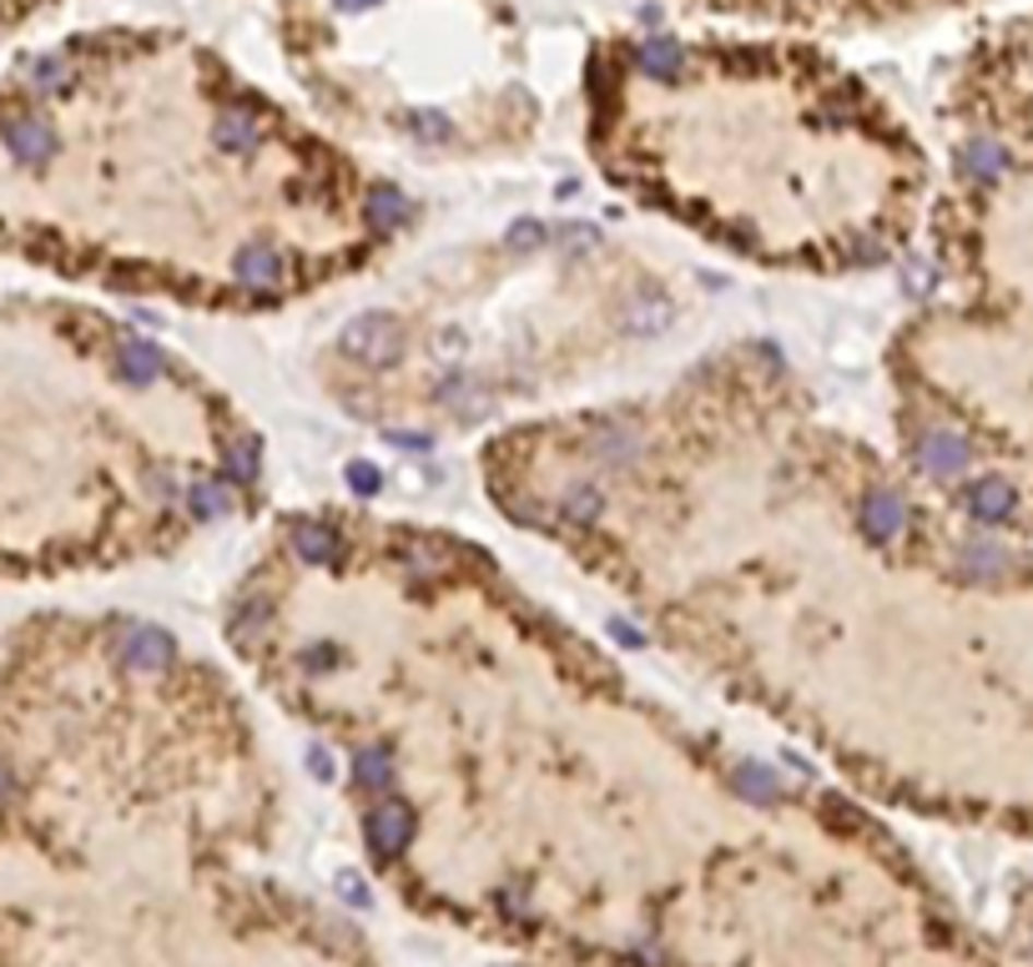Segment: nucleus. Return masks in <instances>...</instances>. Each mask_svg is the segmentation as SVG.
Instances as JSON below:
<instances>
[{
	"mask_svg": "<svg viewBox=\"0 0 1033 967\" xmlns=\"http://www.w3.org/2000/svg\"><path fill=\"white\" fill-rule=\"evenodd\" d=\"M364 832H368V847L379 851V857H393L408 841V832H414V816H408L404 801H383V807L368 811Z\"/></svg>",
	"mask_w": 1033,
	"mask_h": 967,
	"instance_id": "obj_1",
	"label": "nucleus"
},
{
	"mask_svg": "<svg viewBox=\"0 0 1033 967\" xmlns=\"http://www.w3.org/2000/svg\"><path fill=\"white\" fill-rule=\"evenodd\" d=\"M5 146L15 152V162H40V157H51L56 136L40 117H15L5 121Z\"/></svg>",
	"mask_w": 1033,
	"mask_h": 967,
	"instance_id": "obj_2",
	"label": "nucleus"
},
{
	"mask_svg": "<svg viewBox=\"0 0 1033 967\" xmlns=\"http://www.w3.org/2000/svg\"><path fill=\"white\" fill-rule=\"evenodd\" d=\"M963 458H969V449L958 444V439H933V444H928V469H933V474L963 469Z\"/></svg>",
	"mask_w": 1033,
	"mask_h": 967,
	"instance_id": "obj_7",
	"label": "nucleus"
},
{
	"mask_svg": "<svg viewBox=\"0 0 1033 967\" xmlns=\"http://www.w3.org/2000/svg\"><path fill=\"white\" fill-rule=\"evenodd\" d=\"M969 504H973V514H978L983 524H1004L1008 514H1013V489L998 484V479H983V484H973Z\"/></svg>",
	"mask_w": 1033,
	"mask_h": 967,
	"instance_id": "obj_3",
	"label": "nucleus"
},
{
	"mask_svg": "<svg viewBox=\"0 0 1033 967\" xmlns=\"http://www.w3.org/2000/svg\"><path fill=\"white\" fill-rule=\"evenodd\" d=\"M736 786H741L751 801H776L782 797V781H776L767 766H741V772H736Z\"/></svg>",
	"mask_w": 1033,
	"mask_h": 967,
	"instance_id": "obj_4",
	"label": "nucleus"
},
{
	"mask_svg": "<svg viewBox=\"0 0 1033 967\" xmlns=\"http://www.w3.org/2000/svg\"><path fill=\"white\" fill-rule=\"evenodd\" d=\"M354 776H358V786H368V791H379V786H389V776H393V766H389V751H364L358 756V766H354Z\"/></svg>",
	"mask_w": 1033,
	"mask_h": 967,
	"instance_id": "obj_6",
	"label": "nucleus"
},
{
	"mask_svg": "<svg viewBox=\"0 0 1033 967\" xmlns=\"http://www.w3.org/2000/svg\"><path fill=\"white\" fill-rule=\"evenodd\" d=\"M11 797H15V776L0 766V807H11Z\"/></svg>",
	"mask_w": 1033,
	"mask_h": 967,
	"instance_id": "obj_9",
	"label": "nucleus"
},
{
	"mask_svg": "<svg viewBox=\"0 0 1033 967\" xmlns=\"http://www.w3.org/2000/svg\"><path fill=\"white\" fill-rule=\"evenodd\" d=\"M969 171L978 177V182H994L998 171H1004V152H998L994 142H978L969 146Z\"/></svg>",
	"mask_w": 1033,
	"mask_h": 967,
	"instance_id": "obj_8",
	"label": "nucleus"
},
{
	"mask_svg": "<svg viewBox=\"0 0 1033 967\" xmlns=\"http://www.w3.org/2000/svg\"><path fill=\"white\" fill-rule=\"evenodd\" d=\"M641 65H645V71H655V76H666V71H676V65H680V46H676V40H666V36L645 40V46H641Z\"/></svg>",
	"mask_w": 1033,
	"mask_h": 967,
	"instance_id": "obj_5",
	"label": "nucleus"
}]
</instances>
